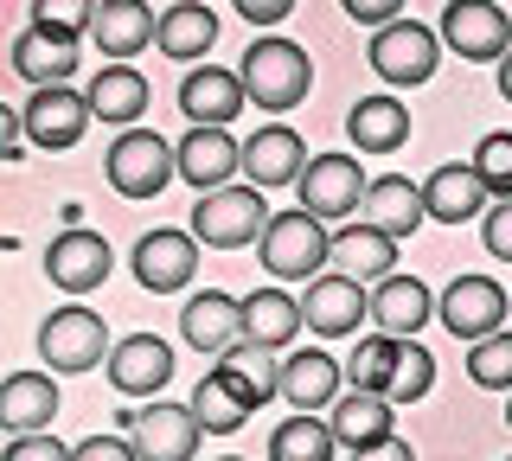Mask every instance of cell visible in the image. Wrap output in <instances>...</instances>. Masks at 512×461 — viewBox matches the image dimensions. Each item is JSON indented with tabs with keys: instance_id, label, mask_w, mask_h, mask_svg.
<instances>
[{
	"instance_id": "1",
	"label": "cell",
	"mask_w": 512,
	"mask_h": 461,
	"mask_svg": "<svg viewBox=\"0 0 512 461\" xmlns=\"http://www.w3.org/2000/svg\"><path fill=\"white\" fill-rule=\"evenodd\" d=\"M237 77H244V90H250L256 109L282 116V109H295L301 97H308L314 65H308V52H301L295 39L263 33V39H250V52H244V65H237Z\"/></svg>"
},
{
	"instance_id": "2",
	"label": "cell",
	"mask_w": 512,
	"mask_h": 461,
	"mask_svg": "<svg viewBox=\"0 0 512 461\" xmlns=\"http://www.w3.org/2000/svg\"><path fill=\"white\" fill-rule=\"evenodd\" d=\"M269 205H263V186H250V180H231V186H218V193H199V205H192V237L199 244H212V250H244L256 244V237L269 231Z\"/></svg>"
},
{
	"instance_id": "3",
	"label": "cell",
	"mask_w": 512,
	"mask_h": 461,
	"mask_svg": "<svg viewBox=\"0 0 512 461\" xmlns=\"http://www.w3.org/2000/svg\"><path fill=\"white\" fill-rule=\"evenodd\" d=\"M256 257H263V269L276 282H314L320 269H327V257H333V231L320 225L314 212H276L269 218V231L256 237Z\"/></svg>"
},
{
	"instance_id": "4",
	"label": "cell",
	"mask_w": 512,
	"mask_h": 461,
	"mask_svg": "<svg viewBox=\"0 0 512 461\" xmlns=\"http://www.w3.org/2000/svg\"><path fill=\"white\" fill-rule=\"evenodd\" d=\"M372 71L384 77L391 90H416L436 77V58H442V39L416 20H391V26H372V45H365Z\"/></svg>"
},
{
	"instance_id": "5",
	"label": "cell",
	"mask_w": 512,
	"mask_h": 461,
	"mask_svg": "<svg viewBox=\"0 0 512 461\" xmlns=\"http://www.w3.org/2000/svg\"><path fill=\"white\" fill-rule=\"evenodd\" d=\"M167 180H180V161L154 129H122L109 141V186L122 199H154Z\"/></svg>"
},
{
	"instance_id": "6",
	"label": "cell",
	"mask_w": 512,
	"mask_h": 461,
	"mask_svg": "<svg viewBox=\"0 0 512 461\" xmlns=\"http://www.w3.org/2000/svg\"><path fill=\"white\" fill-rule=\"evenodd\" d=\"M103 353H109V327L84 301H71V308H58V314L39 321V359L52 365V372H90V365H103Z\"/></svg>"
},
{
	"instance_id": "7",
	"label": "cell",
	"mask_w": 512,
	"mask_h": 461,
	"mask_svg": "<svg viewBox=\"0 0 512 461\" xmlns=\"http://www.w3.org/2000/svg\"><path fill=\"white\" fill-rule=\"evenodd\" d=\"M365 167H359V154H314L308 167H301V180H295V193H301V212H314L320 225L327 218H352L365 205Z\"/></svg>"
},
{
	"instance_id": "8",
	"label": "cell",
	"mask_w": 512,
	"mask_h": 461,
	"mask_svg": "<svg viewBox=\"0 0 512 461\" xmlns=\"http://www.w3.org/2000/svg\"><path fill=\"white\" fill-rule=\"evenodd\" d=\"M442 45L455 58L493 65V58L512 52V20L500 13V0H448L442 7Z\"/></svg>"
},
{
	"instance_id": "9",
	"label": "cell",
	"mask_w": 512,
	"mask_h": 461,
	"mask_svg": "<svg viewBox=\"0 0 512 461\" xmlns=\"http://www.w3.org/2000/svg\"><path fill=\"white\" fill-rule=\"evenodd\" d=\"M372 314V295H365L359 276L346 269H320L301 295V327L320 333V340H340V333H359V321Z\"/></svg>"
},
{
	"instance_id": "10",
	"label": "cell",
	"mask_w": 512,
	"mask_h": 461,
	"mask_svg": "<svg viewBox=\"0 0 512 461\" xmlns=\"http://www.w3.org/2000/svg\"><path fill=\"white\" fill-rule=\"evenodd\" d=\"M506 308L512 301H506V289L493 276H455L436 295V321L455 333V340H487V333H500Z\"/></svg>"
},
{
	"instance_id": "11",
	"label": "cell",
	"mask_w": 512,
	"mask_h": 461,
	"mask_svg": "<svg viewBox=\"0 0 512 461\" xmlns=\"http://www.w3.org/2000/svg\"><path fill=\"white\" fill-rule=\"evenodd\" d=\"M20 122H26V141H32V148H77L96 116H90V97H84V90L45 84V90H32V97H26Z\"/></svg>"
},
{
	"instance_id": "12",
	"label": "cell",
	"mask_w": 512,
	"mask_h": 461,
	"mask_svg": "<svg viewBox=\"0 0 512 461\" xmlns=\"http://www.w3.org/2000/svg\"><path fill=\"white\" fill-rule=\"evenodd\" d=\"M128 429H135L141 461H192V449H199V436H205L199 410H192V404H167V397L141 404L135 417H128Z\"/></svg>"
},
{
	"instance_id": "13",
	"label": "cell",
	"mask_w": 512,
	"mask_h": 461,
	"mask_svg": "<svg viewBox=\"0 0 512 461\" xmlns=\"http://www.w3.org/2000/svg\"><path fill=\"white\" fill-rule=\"evenodd\" d=\"M109 237L103 231H58L52 244H45V276H52V289L64 295H90L109 282Z\"/></svg>"
},
{
	"instance_id": "14",
	"label": "cell",
	"mask_w": 512,
	"mask_h": 461,
	"mask_svg": "<svg viewBox=\"0 0 512 461\" xmlns=\"http://www.w3.org/2000/svg\"><path fill=\"white\" fill-rule=\"evenodd\" d=\"M128 263H135V282L148 295H173L199 276V237L192 231H148Z\"/></svg>"
},
{
	"instance_id": "15",
	"label": "cell",
	"mask_w": 512,
	"mask_h": 461,
	"mask_svg": "<svg viewBox=\"0 0 512 461\" xmlns=\"http://www.w3.org/2000/svg\"><path fill=\"white\" fill-rule=\"evenodd\" d=\"M173 161H180V180H192L199 193H218V186H231L244 173V141L231 129H186Z\"/></svg>"
},
{
	"instance_id": "16",
	"label": "cell",
	"mask_w": 512,
	"mask_h": 461,
	"mask_svg": "<svg viewBox=\"0 0 512 461\" xmlns=\"http://www.w3.org/2000/svg\"><path fill=\"white\" fill-rule=\"evenodd\" d=\"M167 378H173V346L160 333H128L109 346V385L122 397H160Z\"/></svg>"
},
{
	"instance_id": "17",
	"label": "cell",
	"mask_w": 512,
	"mask_h": 461,
	"mask_svg": "<svg viewBox=\"0 0 512 461\" xmlns=\"http://www.w3.org/2000/svg\"><path fill=\"white\" fill-rule=\"evenodd\" d=\"M244 103H250L244 77L224 71V65H199V71L180 77V109H186L192 129H224V122H237Z\"/></svg>"
},
{
	"instance_id": "18",
	"label": "cell",
	"mask_w": 512,
	"mask_h": 461,
	"mask_svg": "<svg viewBox=\"0 0 512 461\" xmlns=\"http://www.w3.org/2000/svg\"><path fill=\"white\" fill-rule=\"evenodd\" d=\"M180 333H186V346H199V353L224 359L231 346H244V301L224 295V289L192 295L186 308H180Z\"/></svg>"
},
{
	"instance_id": "19",
	"label": "cell",
	"mask_w": 512,
	"mask_h": 461,
	"mask_svg": "<svg viewBox=\"0 0 512 461\" xmlns=\"http://www.w3.org/2000/svg\"><path fill=\"white\" fill-rule=\"evenodd\" d=\"M212 378H218V385L231 391L244 410H263L269 397H282V365H276V353H269V346H250V340L231 346V353L212 365Z\"/></svg>"
},
{
	"instance_id": "20",
	"label": "cell",
	"mask_w": 512,
	"mask_h": 461,
	"mask_svg": "<svg viewBox=\"0 0 512 461\" xmlns=\"http://www.w3.org/2000/svg\"><path fill=\"white\" fill-rule=\"evenodd\" d=\"M154 26H160V13L148 7V0H103V7H96L90 39L103 45V58L128 65L135 52H148V45H154Z\"/></svg>"
},
{
	"instance_id": "21",
	"label": "cell",
	"mask_w": 512,
	"mask_h": 461,
	"mask_svg": "<svg viewBox=\"0 0 512 461\" xmlns=\"http://www.w3.org/2000/svg\"><path fill=\"white\" fill-rule=\"evenodd\" d=\"M487 180L474 173V161L461 167V161H448V167H436L423 180V212L436 218V225H461V218H480L487 212Z\"/></svg>"
},
{
	"instance_id": "22",
	"label": "cell",
	"mask_w": 512,
	"mask_h": 461,
	"mask_svg": "<svg viewBox=\"0 0 512 461\" xmlns=\"http://www.w3.org/2000/svg\"><path fill=\"white\" fill-rule=\"evenodd\" d=\"M429 314H436V295H429V282H416V276H397L391 269V276L372 289V321H378V333H391V340H416Z\"/></svg>"
},
{
	"instance_id": "23",
	"label": "cell",
	"mask_w": 512,
	"mask_h": 461,
	"mask_svg": "<svg viewBox=\"0 0 512 461\" xmlns=\"http://www.w3.org/2000/svg\"><path fill=\"white\" fill-rule=\"evenodd\" d=\"M340 378H346L340 359L320 353V346L282 359V397H288L295 410H308V417H314V410H333V404H340Z\"/></svg>"
},
{
	"instance_id": "24",
	"label": "cell",
	"mask_w": 512,
	"mask_h": 461,
	"mask_svg": "<svg viewBox=\"0 0 512 461\" xmlns=\"http://www.w3.org/2000/svg\"><path fill=\"white\" fill-rule=\"evenodd\" d=\"M90 116L109 122V129H135L141 116H148V77H141L135 65H103L90 77Z\"/></svg>"
},
{
	"instance_id": "25",
	"label": "cell",
	"mask_w": 512,
	"mask_h": 461,
	"mask_svg": "<svg viewBox=\"0 0 512 461\" xmlns=\"http://www.w3.org/2000/svg\"><path fill=\"white\" fill-rule=\"evenodd\" d=\"M301 167H308V148H301L295 129H282V122H269V129H256L244 141V173L250 186H295Z\"/></svg>"
},
{
	"instance_id": "26",
	"label": "cell",
	"mask_w": 512,
	"mask_h": 461,
	"mask_svg": "<svg viewBox=\"0 0 512 461\" xmlns=\"http://www.w3.org/2000/svg\"><path fill=\"white\" fill-rule=\"evenodd\" d=\"M58 417V385L45 372H13L0 378V429L13 436H32V429H52Z\"/></svg>"
},
{
	"instance_id": "27",
	"label": "cell",
	"mask_w": 512,
	"mask_h": 461,
	"mask_svg": "<svg viewBox=\"0 0 512 461\" xmlns=\"http://www.w3.org/2000/svg\"><path fill=\"white\" fill-rule=\"evenodd\" d=\"M327 429L340 449H372L391 436V397L384 391H340V404L327 410Z\"/></svg>"
},
{
	"instance_id": "28",
	"label": "cell",
	"mask_w": 512,
	"mask_h": 461,
	"mask_svg": "<svg viewBox=\"0 0 512 461\" xmlns=\"http://www.w3.org/2000/svg\"><path fill=\"white\" fill-rule=\"evenodd\" d=\"M346 135L359 154H397L410 141V109L397 97H359L346 116Z\"/></svg>"
},
{
	"instance_id": "29",
	"label": "cell",
	"mask_w": 512,
	"mask_h": 461,
	"mask_svg": "<svg viewBox=\"0 0 512 461\" xmlns=\"http://www.w3.org/2000/svg\"><path fill=\"white\" fill-rule=\"evenodd\" d=\"M423 186H410L404 173H378L372 186H365V225H378V231H391L397 244L423 225Z\"/></svg>"
},
{
	"instance_id": "30",
	"label": "cell",
	"mask_w": 512,
	"mask_h": 461,
	"mask_svg": "<svg viewBox=\"0 0 512 461\" xmlns=\"http://www.w3.org/2000/svg\"><path fill=\"white\" fill-rule=\"evenodd\" d=\"M212 39H218V13L205 7V0H180V7H167V13H160V26H154V45L167 58H180V65L205 58V52H212Z\"/></svg>"
},
{
	"instance_id": "31",
	"label": "cell",
	"mask_w": 512,
	"mask_h": 461,
	"mask_svg": "<svg viewBox=\"0 0 512 461\" xmlns=\"http://www.w3.org/2000/svg\"><path fill=\"white\" fill-rule=\"evenodd\" d=\"M13 71H20L32 90L64 84V77H77V39H58V33H39V26H26V33L13 39Z\"/></svg>"
},
{
	"instance_id": "32",
	"label": "cell",
	"mask_w": 512,
	"mask_h": 461,
	"mask_svg": "<svg viewBox=\"0 0 512 461\" xmlns=\"http://www.w3.org/2000/svg\"><path fill=\"white\" fill-rule=\"evenodd\" d=\"M301 333V301L288 295V289H250L244 295V340L250 346H288Z\"/></svg>"
},
{
	"instance_id": "33",
	"label": "cell",
	"mask_w": 512,
	"mask_h": 461,
	"mask_svg": "<svg viewBox=\"0 0 512 461\" xmlns=\"http://www.w3.org/2000/svg\"><path fill=\"white\" fill-rule=\"evenodd\" d=\"M333 263L359 282H384L397 269V237L378 231V225H352V231H333Z\"/></svg>"
},
{
	"instance_id": "34",
	"label": "cell",
	"mask_w": 512,
	"mask_h": 461,
	"mask_svg": "<svg viewBox=\"0 0 512 461\" xmlns=\"http://www.w3.org/2000/svg\"><path fill=\"white\" fill-rule=\"evenodd\" d=\"M333 429L320 423V417H308V410H295L276 436H269V461H333Z\"/></svg>"
},
{
	"instance_id": "35",
	"label": "cell",
	"mask_w": 512,
	"mask_h": 461,
	"mask_svg": "<svg viewBox=\"0 0 512 461\" xmlns=\"http://www.w3.org/2000/svg\"><path fill=\"white\" fill-rule=\"evenodd\" d=\"M429 385H436V359H429V346L423 340H397L384 397H391V404H416V397H429Z\"/></svg>"
},
{
	"instance_id": "36",
	"label": "cell",
	"mask_w": 512,
	"mask_h": 461,
	"mask_svg": "<svg viewBox=\"0 0 512 461\" xmlns=\"http://www.w3.org/2000/svg\"><path fill=\"white\" fill-rule=\"evenodd\" d=\"M468 378L480 391H512V333H487L468 346Z\"/></svg>"
},
{
	"instance_id": "37",
	"label": "cell",
	"mask_w": 512,
	"mask_h": 461,
	"mask_svg": "<svg viewBox=\"0 0 512 461\" xmlns=\"http://www.w3.org/2000/svg\"><path fill=\"white\" fill-rule=\"evenodd\" d=\"M192 410H199V423H205V436H231V429H244V417H250V410H244V404H237V397H231V391H224V385H218V378H212V372H205V378H199V391H192Z\"/></svg>"
},
{
	"instance_id": "38",
	"label": "cell",
	"mask_w": 512,
	"mask_h": 461,
	"mask_svg": "<svg viewBox=\"0 0 512 461\" xmlns=\"http://www.w3.org/2000/svg\"><path fill=\"white\" fill-rule=\"evenodd\" d=\"M32 26L58 39H84L96 26V0H32Z\"/></svg>"
},
{
	"instance_id": "39",
	"label": "cell",
	"mask_w": 512,
	"mask_h": 461,
	"mask_svg": "<svg viewBox=\"0 0 512 461\" xmlns=\"http://www.w3.org/2000/svg\"><path fill=\"white\" fill-rule=\"evenodd\" d=\"M391 359H397V340H391V333H372V340L352 353V365H346L352 391H384V385H391Z\"/></svg>"
},
{
	"instance_id": "40",
	"label": "cell",
	"mask_w": 512,
	"mask_h": 461,
	"mask_svg": "<svg viewBox=\"0 0 512 461\" xmlns=\"http://www.w3.org/2000/svg\"><path fill=\"white\" fill-rule=\"evenodd\" d=\"M474 173L487 180L493 199H512V135H480L474 148Z\"/></svg>"
},
{
	"instance_id": "41",
	"label": "cell",
	"mask_w": 512,
	"mask_h": 461,
	"mask_svg": "<svg viewBox=\"0 0 512 461\" xmlns=\"http://www.w3.org/2000/svg\"><path fill=\"white\" fill-rule=\"evenodd\" d=\"M480 237H487V250L500 263H512V199H493L487 212H480Z\"/></svg>"
},
{
	"instance_id": "42",
	"label": "cell",
	"mask_w": 512,
	"mask_h": 461,
	"mask_svg": "<svg viewBox=\"0 0 512 461\" xmlns=\"http://www.w3.org/2000/svg\"><path fill=\"white\" fill-rule=\"evenodd\" d=\"M0 461H71V449H64L58 436H45V429H32V436H13L7 449H0Z\"/></svg>"
},
{
	"instance_id": "43",
	"label": "cell",
	"mask_w": 512,
	"mask_h": 461,
	"mask_svg": "<svg viewBox=\"0 0 512 461\" xmlns=\"http://www.w3.org/2000/svg\"><path fill=\"white\" fill-rule=\"evenodd\" d=\"M71 461H141V449L128 436H90L71 449Z\"/></svg>"
},
{
	"instance_id": "44",
	"label": "cell",
	"mask_w": 512,
	"mask_h": 461,
	"mask_svg": "<svg viewBox=\"0 0 512 461\" xmlns=\"http://www.w3.org/2000/svg\"><path fill=\"white\" fill-rule=\"evenodd\" d=\"M340 7H346L359 26H391L397 13H404V0H340Z\"/></svg>"
},
{
	"instance_id": "45",
	"label": "cell",
	"mask_w": 512,
	"mask_h": 461,
	"mask_svg": "<svg viewBox=\"0 0 512 461\" xmlns=\"http://www.w3.org/2000/svg\"><path fill=\"white\" fill-rule=\"evenodd\" d=\"M237 13H244L250 26H282L288 13H295V0H237Z\"/></svg>"
},
{
	"instance_id": "46",
	"label": "cell",
	"mask_w": 512,
	"mask_h": 461,
	"mask_svg": "<svg viewBox=\"0 0 512 461\" xmlns=\"http://www.w3.org/2000/svg\"><path fill=\"white\" fill-rule=\"evenodd\" d=\"M352 461H416V449L404 436H384V442H372V449H352Z\"/></svg>"
},
{
	"instance_id": "47",
	"label": "cell",
	"mask_w": 512,
	"mask_h": 461,
	"mask_svg": "<svg viewBox=\"0 0 512 461\" xmlns=\"http://www.w3.org/2000/svg\"><path fill=\"white\" fill-rule=\"evenodd\" d=\"M20 135H26V122L0 103V161H13V154H20Z\"/></svg>"
},
{
	"instance_id": "48",
	"label": "cell",
	"mask_w": 512,
	"mask_h": 461,
	"mask_svg": "<svg viewBox=\"0 0 512 461\" xmlns=\"http://www.w3.org/2000/svg\"><path fill=\"white\" fill-rule=\"evenodd\" d=\"M500 97H506V103H512V52H506V58H500Z\"/></svg>"
},
{
	"instance_id": "49",
	"label": "cell",
	"mask_w": 512,
	"mask_h": 461,
	"mask_svg": "<svg viewBox=\"0 0 512 461\" xmlns=\"http://www.w3.org/2000/svg\"><path fill=\"white\" fill-rule=\"evenodd\" d=\"M218 461H244V455H218Z\"/></svg>"
},
{
	"instance_id": "50",
	"label": "cell",
	"mask_w": 512,
	"mask_h": 461,
	"mask_svg": "<svg viewBox=\"0 0 512 461\" xmlns=\"http://www.w3.org/2000/svg\"><path fill=\"white\" fill-rule=\"evenodd\" d=\"M506 423H512V404H506Z\"/></svg>"
}]
</instances>
